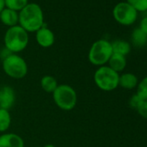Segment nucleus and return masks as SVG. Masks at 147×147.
Wrapping results in <instances>:
<instances>
[{
    "label": "nucleus",
    "instance_id": "b1692460",
    "mask_svg": "<svg viewBox=\"0 0 147 147\" xmlns=\"http://www.w3.org/2000/svg\"><path fill=\"white\" fill-rule=\"evenodd\" d=\"M5 8V0H0V12H1Z\"/></svg>",
    "mask_w": 147,
    "mask_h": 147
},
{
    "label": "nucleus",
    "instance_id": "2eb2a0df",
    "mask_svg": "<svg viewBox=\"0 0 147 147\" xmlns=\"http://www.w3.org/2000/svg\"><path fill=\"white\" fill-rule=\"evenodd\" d=\"M113 48V53L121 55H127L131 51V45L125 40H115L111 42Z\"/></svg>",
    "mask_w": 147,
    "mask_h": 147
},
{
    "label": "nucleus",
    "instance_id": "6ab92c4d",
    "mask_svg": "<svg viewBox=\"0 0 147 147\" xmlns=\"http://www.w3.org/2000/svg\"><path fill=\"white\" fill-rule=\"evenodd\" d=\"M144 100H147V76L141 80L137 86V93Z\"/></svg>",
    "mask_w": 147,
    "mask_h": 147
},
{
    "label": "nucleus",
    "instance_id": "ddd939ff",
    "mask_svg": "<svg viewBox=\"0 0 147 147\" xmlns=\"http://www.w3.org/2000/svg\"><path fill=\"white\" fill-rule=\"evenodd\" d=\"M108 67L117 73L123 71L126 67V58L124 55L113 54L108 61Z\"/></svg>",
    "mask_w": 147,
    "mask_h": 147
},
{
    "label": "nucleus",
    "instance_id": "a211bd4d",
    "mask_svg": "<svg viewBox=\"0 0 147 147\" xmlns=\"http://www.w3.org/2000/svg\"><path fill=\"white\" fill-rule=\"evenodd\" d=\"M5 7L15 11H22L28 4V0H5Z\"/></svg>",
    "mask_w": 147,
    "mask_h": 147
},
{
    "label": "nucleus",
    "instance_id": "412c9836",
    "mask_svg": "<svg viewBox=\"0 0 147 147\" xmlns=\"http://www.w3.org/2000/svg\"><path fill=\"white\" fill-rule=\"evenodd\" d=\"M143 101H144V100H142V98H141L140 96H138L137 94H133V95L131 97V99L129 100V105H130V107H131V108L137 110V108L139 107V105H140Z\"/></svg>",
    "mask_w": 147,
    "mask_h": 147
},
{
    "label": "nucleus",
    "instance_id": "7ed1b4c3",
    "mask_svg": "<svg viewBox=\"0 0 147 147\" xmlns=\"http://www.w3.org/2000/svg\"><path fill=\"white\" fill-rule=\"evenodd\" d=\"M112 43L105 39L94 42L88 52L89 61L95 66H105L113 55Z\"/></svg>",
    "mask_w": 147,
    "mask_h": 147
},
{
    "label": "nucleus",
    "instance_id": "4468645a",
    "mask_svg": "<svg viewBox=\"0 0 147 147\" xmlns=\"http://www.w3.org/2000/svg\"><path fill=\"white\" fill-rule=\"evenodd\" d=\"M131 41L135 47L143 48L147 44V35L144 33L139 28H136L132 30Z\"/></svg>",
    "mask_w": 147,
    "mask_h": 147
},
{
    "label": "nucleus",
    "instance_id": "423d86ee",
    "mask_svg": "<svg viewBox=\"0 0 147 147\" xmlns=\"http://www.w3.org/2000/svg\"><path fill=\"white\" fill-rule=\"evenodd\" d=\"M3 69L13 79H22L28 73V66L24 58L17 54H11L3 60Z\"/></svg>",
    "mask_w": 147,
    "mask_h": 147
},
{
    "label": "nucleus",
    "instance_id": "20e7f679",
    "mask_svg": "<svg viewBox=\"0 0 147 147\" xmlns=\"http://www.w3.org/2000/svg\"><path fill=\"white\" fill-rule=\"evenodd\" d=\"M119 73L108 66L100 67L94 73V80L96 86L103 91H113L119 87Z\"/></svg>",
    "mask_w": 147,
    "mask_h": 147
},
{
    "label": "nucleus",
    "instance_id": "f8f14e48",
    "mask_svg": "<svg viewBox=\"0 0 147 147\" xmlns=\"http://www.w3.org/2000/svg\"><path fill=\"white\" fill-rule=\"evenodd\" d=\"M138 84V77L132 73H124L121 76H119V86L125 89H133L137 88Z\"/></svg>",
    "mask_w": 147,
    "mask_h": 147
},
{
    "label": "nucleus",
    "instance_id": "aec40b11",
    "mask_svg": "<svg viewBox=\"0 0 147 147\" xmlns=\"http://www.w3.org/2000/svg\"><path fill=\"white\" fill-rule=\"evenodd\" d=\"M126 2L138 12L147 11V0H126Z\"/></svg>",
    "mask_w": 147,
    "mask_h": 147
},
{
    "label": "nucleus",
    "instance_id": "1a4fd4ad",
    "mask_svg": "<svg viewBox=\"0 0 147 147\" xmlns=\"http://www.w3.org/2000/svg\"><path fill=\"white\" fill-rule=\"evenodd\" d=\"M36 39L37 43L42 48H49L55 42V35L53 31L46 27H42L36 31Z\"/></svg>",
    "mask_w": 147,
    "mask_h": 147
},
{
    "label": "nucleus",
    "instance_id": "5701e85b",
    "mask_svg": "<svg viewBox=\"0 0 147 147\" xmlns=\"http://www.w3.org/2000/svg\"><path fill=\"white\" fill-rule=\"evenodd\" d=\"M144 33L147 35V16L143 18L139 23V27H138Z\"/></svg>",
    "mask_w": 147,
    "mask_h": 147
},
{
    "label": "nucleus",
    "instance_id": "9b49d317",
    "mask_svg": "<svg viewBox=\"0 0 147 147\" xmlns=\"http://www.w3.org/2000/svg\"><path fill=\"white\" fill-rule=\"evenodd\" d=\"M0 20L1 22L10 27L18 25V13L13 10L5 8L1 12H0Z\"/></svg>",
    "mask_w": 147,
    "mask_h": 147
},
{
    "label": "nucleus",
    "instance_id": "f257e3e1",
    "mask_svg": "<svg viewBox=\"0 0 147 147\" xmlns=\"http://www.w3.org/2000/svg\"><path fill=\"white\" fill-rule=\"evenodd\" d=\"M18 23L27 32H36L43 25V12L41 6L29 3L18 13Z\"/></svg>",
    "mask_w": 147,
    "mask_h": 147
},
{
    "label": "nucleus",
    "instance_id": "39448f33",
    "mask_svg": "<svg viewBox=\"0 0 147 147\" xmlns=\"http://www.w3.org/2000/svg\"><path fill=\"white\" fill-rule=\"evenodd\" d=\"M53 99L59 108L65 111H70L76 106L77 94L69 85H58L53 93Z\"/></svg>",
    "mask_w": 147,
    "mask_h": 147
},
{
    "label": "nucleus",
    "instance_id": "f03ea898",
    "mask_svg": "<svg viewBox=\"0 0 147 147\" xmlns=\"http://www.w3.org/2000/svg\"><path fill=\"white\" fill-rule=\"evenodd\" d=\"M29 43V34L20 25L10 27L5 35V46L12 54L23 51Z\"/></svg>",
    "mask_w": 147,
    "mask_h": 147
},
{
    "label": "nucleus",
    "instance_id": "9d476101",
    "mask_svg": "<svg viewBox=\"0 0 147 147\" xmlns=\"http://www.w3.org/2000/svg\"><path fill=\"white\" fill-rule=\"evenodd\" d=\"M24 139L15 133H4L0 136V147H24Z\"/></svg>",
    "mask_w": 147,
    "mask_h": 147
},
{
    "label": "nucleus",
    "instance_id": "393cba45",
    "mask_svg": "<svg viewBox=\"0 0 147 147\" xmlns=\"http://www.w3.org/2000/svg\"><path fill=\"white\" fill-rule=\"evenodd\" d=\"M44 147H55L54 144H46Z\"/></svg>",
    "mask_w": 147,
    "mask_h": 147
},
{
    "label": "nucleus",
    "instance_id": "f3484780",
    "mask_svg": "<svg viewBox=\"0 0 147 147\" xmlns=\"http://www.w3.org/2000/svg\"><path fill=\"white\" fill-rule=\"evenodd\" d=\"M11 118L8 110L0 109V131L3 132L8 130L11 125Z\"/></svg>",
    "mask_w": 147,
    "mask_h": 147
},
{
    "label": "nucleus",
    "instance_id": "0eeeda50",
    "mask_svg": "<svg viewBox=\"0 0 147 147\" xmlns=\"http://www.w3.org/2000/svg\"><path fill=\"white\" fill-rule=\"evenodd\" d=\"M113 16L119 24L128 26L134 24L137 20L138 11L127 2H119L114 6Z\"/></svg>",
    "mask_w": 147,
    "mask_h": 147
},
{
    "label": "nucleus",
    "instance_id": "6e6552de",
    "mask_svg": "<svg viewBox=\"0 0 147 147\" xmlns=\"http://www.w3.org/2000/svg\"><path fill=\"white\" fill-rule=\"evenodd\" d=\"M16 100L15 92L9 86L0 88V109L9 110L14 104Z\"/></svg>",
    "mask_w": 147,
    "mask_h": 147
},
{
    "label": "nucleus",
    "instance_id": "4be33fe9",
    "mask_svg": "<svg viewBox=\"0 0 147 147\" xmlns=\"http://www.w3.org/2000/svg\"><path fill=\"white\" fill-rule=\"evenodd\" d=\"M138 113L144 119H147V100H144L137 108Z\"/></svg>",
    "mask_w": 147,
    "mask_h": 147
},
{
    "label": "nucleus",
    "instance_id": "dca6fc26",
    "mask_svg": "<svg viewBox=\"0 0 147 147\" xmlns=\"http://www.w3.org/2000/svg\"><path fill=\"white\" fill-rule=\"evenodd\" d=\"M41 87L46 93H54L58 87L57 81L51 76H44L41 80Z\"/></svg>",
    "mask_w": 147,
    "mask_h": 147
}]
</instances>
